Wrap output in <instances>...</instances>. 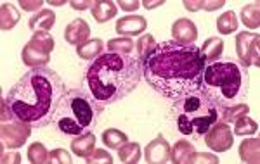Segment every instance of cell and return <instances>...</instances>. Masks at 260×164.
I'll return each instance as SVG.
<instances>
[{
	"label": "cell",
	"mask_w": 260,
	"mask_h": 164,
	"mask_svg": "<svg viewBox=\"0 0 260 164\" xmlns=\"http://www.w3.org/2000/svg\"><path fill=\"white\" fill-rule=\"evenodd\" d=\"M141 64L146 83L163 99L175 102L201 90L207 61L194 44L161 42L141 59Z\"/></svg>",
	"instance_id": "6da1fadb"
},
{
	"label": "cell",
	"mask_w": 260,
	"mask_h": 164,
	"mask_svg": "<svg viewBox=\"0 0 260 164\" xmlns=\"http://www.w3.org/2000/svg\"><path fill=\"white\" fill-rule=\"evenodd\" d=\"M66 88L59 74L47 66L33 68L19 78L6 97L9 114L30 128H44L56 116Z\"/></svg>",
	"instance_id": "7a4b0ae2"
},
{
	"label": "cell",
	"mask_w": 260,
	"mask_h": 164,
	"mask_svg": "<svg viewBox=\"0 0 260 164\" xmlns=\"http://www.w3.org/2000/svg\"><path fill=\"white\" fill-rule=\"evenodd\" d=\"M142 79V64L127 52H103L83 74L87 92L103 107L125 99Z\"/></svg>",
	"instance_id": "3957f363"
},
{
	"label": "cell",
	"mask_w": 260,
	"mask_h": 164,
	"mask_svg": "<svg viewBox=\"0 0 260 164\" xmlns=\"http://www.w3.org/2000/svg\"><path fill=\"white\" fill-rule=\"evenodd\" d=\"M248 71L231 59H219L205 66L201 90L220 107H234L248 94Z\"/></svg>",
	"instance_id": "277c9868"
},
{
	"label": "cell",
	"mask_w": 260,
	"mask_h": 164,
	"mask_svg": "<svg viewBox=\"0 0 260 164\" xmlns=\"http://www.w3.org/2000/svg\"><path fill=\"white\" fill-rule=\"evenodd\" d=\"M170 111L182 135L205 137L224 121L225 109L213 102L203 90H198L175 100Z\"/></svg>",
	"instance_id": "5b68a950"
},
{
	"label": "cell",
	"mask_w": 260,
	"mask_h": 164,
	"mask_svg": "<svg viewBox=\"0 0 260 164\" xmlns=\"http://www.w3.org/2000/svg\"><path fill=\"white\" fill-rule=\"evenodd\" d=\"M103 106L94 100L87 90L71 88L59 100L54 123L57 130L68 137H83L95 128Z\"/></svg>",
	"instance_id": "8992f818"
}]
</instances>
